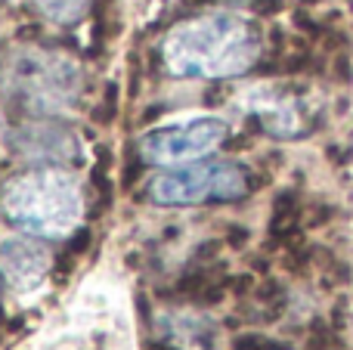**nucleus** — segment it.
Returning a JSON list of instances; mask_svg holds the SVG:
<instances>
[{"mask_svg": "<svg viewBox=\"0 0 353 350\" xmlns=\"http://www.w3.org/2000/svg\"><path fill=\"white\" fill-rule=\"evenodd\" d=\"M3 214L34 236H65L81 217V189L65 171H31L3 186Z\"/></svg>", "mask_w": 353, "mask_h": 350, "instance_id": "obj_3", "label": "nucleus"}, {"mask_svg": "<svg viewBox=\"0 0 353 350\" xmlns=\"http://www.w3.org/2000/svg\"><path fill=\"white\" fill-rule=\"evenodd\" d=\"M31 3H34L47 19H53V22L74 25L78 19H84L90 0H31Z\"/></svg>", "mask_w": 353, "mask_h": 350, "instance_id": "obj_8", "label": "nucleus"}, {"mask_svg": "<svg viewBox=\"0 0 353 350\" xmlns=\"http://www.w3.org/2000/svg\"><path fill=\"white\" fill-rule=\"evenodd\" d=\"M279 10H282V0H254V12H261V16H273Z\"/></svg>", "mask_w": 353, "mask_h": 350, "instance_id": "obj_11", "label": "nucleus"}, {"mask_svg": "<svg viewBox=\"0 0 353 350\" xmlns=\"http://www.w3.org/2000/svg\"><path fill=\"white\" fill-rule=\"evenodd\" d=\"M118 84L115 81H109L105 84V96H103V105H99L97 112H93V121H99V124H112L115 121V115H118Z\"/></svg>", "mask_w": 353, "mask_h": 350, "instance_id": "obj_9", "label": "nucleus"}, {"mask_svg": "<svg viewBox=\"0 0 353 350\" xmlns=\"http://www.w3.org/2000/svg\"><path fill=\"white\" fill-rule=\"evenodd\" d=\"M226 140V124L220 118H195L174 127L149 130L140 140V158L149 165H186L199 161Z\"/></svg>", "mask_w": 353, "mask_h": 350, "instance_id": "obj_5", "label": "nucleus"}, {"mask_svg": "<svg viewBox=\"0 0 353 350\" xmlns=\"http://www.w3.org/2000/svg\"><path fill=\"white\" fill-rule=\"evenodd\" d=\"M186 3H192V6H205V3H214V0H186Z\"/></svg>", "mask_w": 353, "mask_h": 350, "instance_id": "obj_13", "label": "nucleus"}, {"mask_svg": "<svg viewBox=\"0 0 353 350\" xmlns=\"http://www.w3.org/2000/svg\"><path fill=\"white\" fill-rule=\"evenodd\" d=\"M0 81L6 96L31 115H56L81 99L78 62L56 50H16L0 68Z\"/></svg>", "mask_w": 353, "mask_h": 350, "instance_id": "obj_2", "label": "nucleus"}, {"mask_svg": "<svg viewBox=\"0 0 353 350\" xmlns=\"http://www.w3.org/2000/svg\"><path fill=\"white\" fill-rule=\"evenodd\" d=\"M10 143L22 158L28 161H78L81 158V149H78V140L68 127L62 124H53V121H31V124H22L10 134Z\"/></svg>", "mask_w": 353, "mask_h": 350, "instance_id": "obj_6", "label": "nucleus"}, {"mask_svg": "<svg viewBox=\"0 0 353 350\" xmlns=\"http://www.w3.org/2000/svg\"><path fill=\"white\" fill-rule=\"evenodd\" d=\"M254 177L248 167L236 161H199V165L168 171L149 183V198L155 205L183 208L205 202H239L254 189Z\"/></svg>", "mask_w": 353, "mask_h": 350, "instance_id": "obj_4", "label": "nucleus"}, {"mask_svg": "<svg viewBox=\"0 0 353 350\" xmlns=\"http://www.w3.org/2000/svg\"><path fill=\"white\" fill-rule=\"evenodd\" d=\"M112 0H97V10H99V19H103V12H105V6H109Z\"/></svg>", "mask_w": 353, "mask_h": 350, "instance_id": "obj_12", "label": "nucleus"}, {"mask_svg": "<svg viewBox=\"0 0 353 350\" xmlns=\"http://www.w3.org/2000/svg\"><path fill=\"white\" fill-rule=\"evenodd\" d=\"M87 245H90V229H78V233L72 236V242H68V254L74 258V254H81Z\"/></svg>", "mask_w": 353, "mask_h": 350, "instance_id": "obj_10", "label": "nucleus"}, {"mask_svg": "<svg viewBox=\"0 0 353 350\" xmlns=\"http://www.w3.org/2000/svg\"><path fill=\"white\" fill-rule=\"evenodd\" d=\"M165 65L180 78H226L257 65L261 41L248 22L232 16H201L176 25L165 37Z\"/></svg>", "mask_w": 353, "mask_h": 350, "instance_id": "obj_1", "label": "nucleus"}, {"mask_svg": "<svg viewBox=\"0 0 353 350\" xmlns=\"http://www.w3.org/2000/svg\"><path fill=\"white\" fill-rule=\"evenodd\" d=\"M50 251L34 239L16 236L0 245V273L12 291H34L50 273Z\"/></svg>", "mask_w": 353, "mask_h": 350, "instance_id": "obj_7", "label": "nucleus"}]
</instances>
